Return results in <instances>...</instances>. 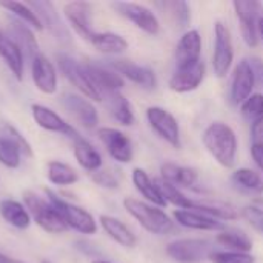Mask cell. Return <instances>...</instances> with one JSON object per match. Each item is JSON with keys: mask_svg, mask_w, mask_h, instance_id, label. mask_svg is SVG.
I'll return each mask as SVG.
<instances>
[{"mask_svg": "<svg viewBox=\"0 0 263 263\" xmlns=\"http://www.w3.org/2000/svg\"><path fill=\"white\" fill-rule=\"evenodd\" d=\"M202 142L208 153L223 168H233L237 157V137L234 129L223 122L210 123L202 136Z\"/></svg>", "mask_w": 263, "mask_h": 263, "instance_id": "cell-1", "label": "cell"}, {"mask_svg": "<svg viewBox=\"0 0 263 263\" xmlns=\"http://www.w3.org/2000/svg\"><path fill=\"white\" fill-rule=\"evenodd\" d=\"M123 208L131 217H134L140 223L143 230H146L151 234L163 236L173 231V227H174L173 220L159 206H154L151 203L142 202L134 197H125Z\"/></svg>", "mask_w": 263, "mask_h": 263, "instance_id": "cell-2", "label": "cell"}, {"mask_svg": "<svg viewBox=\"0 0 263 263\" xmlns=\"http://www.w3.org/2000/svg\"><path fill=\"white\" fill-rule=\"evenodd\" d=\"M23 202L28 213L31 214V219L46 233L60 234L68 230L63 217L49 200H45L32 191H25Z\"/></svg>", "mask_w": 263, "mask_h": 263, "instance_id": "cell-3", "label": "cell"}, {"mask_svg": "<svg viewBox=\"0 0 263 263\" xmlns=\"http://www.w3.org/2000/svg\"><path fill=\"white\" fill-rule=\"evenodd\" d=\"M45 194H46L48 200L60 213V216L63 217L68 228H72L74 231L88 234V236L97 233V222L91 213H88L82 206H77L71 202L63 200L59 194H55L54 191H51L48 188H45Z\"/></svg>", "mask_w": 263, "mask_h": 263, "instance_id": "cell-4", "label": "cell"}, {"mask_svg": "<svg viewBox=\"0 0 263 263\" xmlns=\"http://www.w3.org/2000/svg\"><path fill=\"white\" fill-rule=\"evenodd\" d=\"M213 253V242L205 239H179L166 247V254L177 263L205 262Z\"/></svg>", "mask_w": 263, "mask_h": 263, "instance_id": "cell-5", "label": "cell"}, {"mask_svg": "<svg viewBox=\"0 0 263 263\" xmlns=\"http://www.w3.org/2000/svg\"><path fill=\"white\" fill-rule=\"evenodd\" d=\"M57 63L62 71V74L72 83L86 99L94 100V102H102V94L100 91L94 86L91 82L83 63L77 62L76 59L66 55V54H57Z\"/></svg>", "mask_w": 263, "mask_h": 263, "instance_id": "cell-6", "label": "cell"}, {"mask_svg": "<svg viewBox=\"0 0 263 263\" xmlns=\"http://www.w3.org/2000/svg\"><path fill=\"white\" fill-rule=\"evenodd\" d=\"M233 8L240 22V32L243 42L250 48H256L259 45L257 20L263 14L262 3L254 0H234Z\"/></svg>", "mask_w": 263, "mask_h": 263, "instance_id": "cell-7", "label": "cell"}, {"mask_svg": "<svg viewBox=\"0 0 263 263\" xmlns=\"http://www.w3.org/2000/svg\"><path fill=\"white\" fill-rule=\"evenodd\" d=\"M234 60V48L231 32L225 23H214V52H213V68L217 77H225Z\"/></svg>", "mask_w": 263, "mask_h": 263, "instance_id": "cell-8", "label": "cell"}, {"mask_svg": "<svg viewBox=\"0 0 263 263\" xmlns=\"http://www.w3.org/2000/svg\"><path fill=\"white\" fill-rule=\"evenodd\" d=\"M146 119L153 131L163 139L166 143H170L173 148H180V126L177 123V119L160 106H149L146 109Z\"/></svg>", "mask_w": 263, "mask_h": 263, "instance_id": "cell-9", "label": "cell"}, {"mask_svg": "<svg viewBox=\"0 0 263 263\" xmlns=\"http://www.w3.org/2000/svg\"><path fill=\"white\" fill-rule=\"evenodd\" d=\"M112 8L122 17H125L131 23H134L143 32H146L149 35L159 34V29H160L159 18L146 6L139 5V3H133V2H116V3H112Z\"/></svg>", "mask_w": 263, "mask_h": 263, "instance_id": "cell-10", "label": "cell"}, {"mask_svg": "<svg viewBox=\"0 0 263 263\" xmlns=\"http://www.w3.org/2000/svg\"><path fill=\"white\" fill-rule=\"evenodd\" d=\"M97 136L105 145L108 154L119 163H129L133 160V143L129 137L116 128H99Z\"/></svg>", "mask_w": 263, "mask_h": 263, "instance_id": "cell-11", "label": "cell"}, {"mask_svg": "<svg viewBox=\"0 0 263 263\" xmlns=\"http://www.w3.org/2000/svg\"><path fill=\"white\" fill-rule=\"evenodd\" d=\"M31 114L34 122L45 131L49 133H57L62 136H66L72 140L80 139L82 136L79 134V131L68 122H65L55 111H52L48 106H43L40 103H34L31 106Z\"/></svg>", "mask_w": 263, "mask_h": 263, "instance_id": "cell-12", "label": "cell"}, {"mask_svg": "<svg viewBox=\"0 0 263 263\" xmlns=\"http://www.w3.org/2000/svg\"><path fill=\"white\" fill-rule=\"evenodd\" d=\"M63 14L71 28L85 40L96 34L92 29V5L88 2H69L63 6Z\"/></svg>", "mask_w": 263, "mask_h": 263, "instance_id": "cell-13", "label": "cell"}, {"mask_svg": "<svg viewBox=\"0 0 263 263\" xmlns=\"http://www.w3.org/2000/svg\"><path fill=\"white\" fill-rule=\"evenodd\" d=\"M63 108L86 129H92L99 123V112L92 102L86 97H82L79 94L66 92L60 99Z\"/></svg>", "mask_w": 263, "mask_h": 263, "instance_id": "cell-14", "label": "cell"}, {"mask_svg": "<svg viewBox=\"0 0 263 263\" xmlns=\"http://www.w3.org/2000/svg\"><path fill=\"white\" fill-rule=\"evenodd\" d=\"M31 76L35 88L40 92L51 96L57 91V80H59L57 69L52 65V62H49L43 54H39L32 59Z\"/></svg>", "mask_w": 263, "mask_h": 263, "instance_id": "cell-15", "label": "cell"}, {"mask_svg": "<svg viewBox=\"0 0 263 263\" xmlns=\"http://www.w3.org/2000/svg\"><path fill=\"white\" fill-rule=\"evenodd\" d=\"M200 55H202V37L197 29H190L180 37L176 48L177 69L199 63Z\"/></svg>", "mask_w": 263, "mask_h": 263, "instance_id": "cell-16", "label": "cell"}, {"mask_svg": "<svg viewBox=\"0 0 263 263\" xmlns=\"http://www.w3.org/2000/svg\"><path fill=\"white\" fill-rule=\"evenodd\" d=\"M111 68L122 77L139 85L140 88L154 89L157 86V77L151 68L140 66L131 60H112Z\"/></svg>", "mask_w": 263, "mask_h": 263, "instance_id": "cell-17", "label": "cell"}, {"mask_svg": "<svg viewBox=\"0 0 263 263\" xmlns=\"http://www.w3.org/2000/svg\"><path fill=\"white\" fill-rule=\"evenodd\" d=\"M28 5L34 9V12L42 20L43 28L46 26L48 31L57 40H62V42L69 40V31L65 26L63 20L60 18V14L57 12L55 6L51 2H29Z\"/></svg>", "mask_w": 263, "mask_h": 263, "instance_id": "cell-18", "label": "cell"}, {"mask_svg": "<svg viewBox=\"0 0 263 263\" xmlns=\"http://www.w3.org/2000/svg\"><path fill=\"white\" fill-rule=\"evenodd\" d=\"M91 82L100 91L102 97L106 92H120L125 85V80L120 74H117L112 68H106L96 63H83Z\"/></svg>", "mask_w": 263, "mask_h": 263, "instance_id": "cell-19", "label": "cell"}, {"mask_svg": "<svg viewBox=\"0 0 263 263\" xmlns=\"http://www.w3.org/2000/svg\"><path fill=\"white\" fill-rule=\"evenodd\" d=\"M205 79V63L200 60L196 65L176 69V72L168 80V86L174 92H190L200 86Z\"/></svg>", "mask_w": 263, "mask_h": 263, "instance_id": "cell-20", "label": "cell"}, {"mask_svg": "<svg viewBox=\"0 0 263 263\" xmlns=\"http://www.w3.org/2000/svg\"><path fill=\"white\" fill-rule=\"evenodd\" d=\"M256 88L254 76L253 71L245 60L239 62V65L234 68L233 72V80H231V102L234 105H242L251 94L253 89Z\"/></svg>", "mask_w": 263, "mask_h": 263, "instance_id": "cell-21", "label": "cell"}, {"mask_svg": "<svg viewBox=\"0 0 263 263\" xmlns=\"http://www.w3.org/2000/svg\"><path fill=\"white\" fill-rule=\"evenodd\" d=\"M174 219L179 225L196 230V231H225L227 225L222 220H217L214 217H210L206 214L190 211V210H177L174 211Z\"/></svg>", "mask_w": 263, "mask_h": 263, "instance_id": "cell-22", "label": "cell"}, {"mask_svg": "<svg viewBox=\"0 0 263 263\" xmlns=\"http://www.w3.org/2000/svg\"><path fill=\"white\" fill-rule=\"evenodd\" d=\"M9 39L20 48L23 57L32 59L39 55V43L34 37V32L28 28V25L22 23L20 20H11L9 22Z\"/></svg>", "mask_w": 263, "mask_h": 263, "instance_id": "cell-23", "label": "cell"}, {"mask_svg": "<svg viewBox=\"0 0 263 263\" xmlns=\"http://www.w3.org/2000/svg\"><path fill=\"white\" fill-rule=\"evenodd\" d=\"M131 179H133V183L136 186V190L154 206H159V208H165L168 203L163 197V194L160 193L156 180H153L148 173L142 168H134L133 170V174H131Z\"/></svg>", "mask_w": 263, "mask_h": 263, "instance_id": "cell-24", "label": "cell"}, {"mask_svg": "<svg viewBox=\"0 0 263 263\" xmlns=\"http://www.w3.org/2000/svg\"><path fill=\"white\" fill-rule=\"evenodd\" d=\"M190 211H197L202 214H206L210 217H214L217 220H236L239 217V213L236 206L231 203L217 200V199H200V200H193L191 210Z\"/></svg>", "mask_w": 263, "mask_h": 263, "instance_id": "cell-25", "label": "cell"}, {"mask_svg": "<svg viewBox=\"0 0 263 263\" xmlns=\"http://www.w3.org/2000/svg\"><path fill=\"white\" fill-rule=\"evenodd\" d=\"M0 57L9 71L14 74L17 80L23 79V68H25V57L20 48L0 29Z\"/></svg>", "mask_w": 263, "mask_h": 263, "instance_id": "cell-26", "label": "cell"}, {"mask_svg": "<svg viewBox=\"0 0 263 263\" xmlns=\"http://www.w3.org/2000/svg\"><path fill=\"white\" fill-rule=\"evenodd\" d=\"M100 227L103 228V231L119 245L125 247V248H133L137 243V237L136 234L119 219L112 217V216H100L99 217Z\"/></svg>", "mask_w": 263, "mask_h": 263, "instance_id": "cell-27", "label": "cell"}, {"mask_svg": "<svg viewBox=\"0 0 263 263\" xmlns=\"http://www.w3.org/2000/svg\"><path fill=\"white\" fill-rule=\"evenodd\" d=\"M0 216L2 219L17 230H26L31 225V214L26 206L14 199L0 200Z\"/></svg>", "mask_w": 263, "mask_h": 263, "instance_id": "cell-28", "label": "cell"}, {"mask_svg": "<svg viewBox=\"0 0 263 263\" xmlns=\"http://www.w3.org/2000/svg\"><path fill=\"white\" fill-rule=\"evenodd\" d=\"M102 100H105V103L116 122H119L123 126H131L134 123L136 117L133 112V106L125 96H122L120 92H106V94H103Z\"/></svg>", "mask_w": 263, "mask_h": 263, "instance_id": "cell-29", "label": "cell"}, {"mask_svg": "<svg viewBox=\"0 0 263 263\" xmlns=\"http://www.w3.org/2000/svg\"><path fill=\"white\" fill-rule=\"evenodd\" d=\"M160 174L165 182L174 185V186H183V188H193L197 182V171L194 168L180 166L171 162H166L160 166Z\"/></svg>", "mask_w": 263, "mask_h": 263, "instance_id": "cell-30", "label": "cell"}, {"mask_svg": "<svg viewBox=\"0 0 263 263\" xmlns=\"http://www.w3.org/2000/svg\"><path fill=\"white\" fill-rule=\"evenodd\" d=\"M72 151H74V157L77 160V163L89 171L91 174L99 171L103 165V159L100 156V153L83 137L74 140V146H72Z\"/></svg>", "mask_w": 263, "mask_h": 263, "instance_id": "cell-31", "label": "cell"}, {"mask_svg": "<svg viewBox=\"0 0 263 263\" xmlns=\"http://www.w3.org/2000/svg\"><path fill=\"white\" fill-rule=\"evenodd\" d=\"M89 43L103 54H122L128 49V42L125 37L116 32H96Z\"/></svg>", "mask_w": 263, "mask_h": 263, "instance_id": "cell-32", "label": "cell"}, {"mask_svg": "<svg viewBox=\"0 0 263 263\" xmlns=\"http://www.w3.org/2000/svg\"><path fill=\"white\" fill-rule=\"evenodd\" d=\"M0 8L6 9L8 12H11L12 15H15L17 20H20L22 23L31 26L32 29L43 31L42 20L39 18V15L34 12V9L28 3L15 2V0H6V2H0Z\"/></svg>", "mask_w": 263, "mask_h": 263, "instance_id": "cell-33", "label": "cell"}, {"mask_svg": "<svg viewBox=\"0 0 263 263\" xmlns=\"http://www.w3.org/2000/svg\"><path fill=\"white\" fill-rule=\"evenodd\" d=\"M46 174H48V180L57 186H68V185H74L76 182H79L77 171L68 163H63L60 160H51L48 163Z\"/></svg>", "mask_w": 263, "mask_h": 263, "instance_id": "cell-34", "label": "cell"}, {"mask_svg": "<svg viewBox=\"0 0 263 263\" xmlns=\"http://www.w3.org/2000/svg\"><path fill=\"white\" fill-rule=\"evenodd\" d=\"M216 242L220 243L222 247L228 248L233 253H247V254H250V251L253 250L251 239L242 231H234V230L220 231V234H217V237H216Z\"/></svg>", "mask_w": 263, "mask_h": 263, "instance_id": "cell-35", "label": "cell"}, {"mask_svg": "<svg viewBox=\"0 0 263 263\" xmlns=\"http://www.w3.org/2000/svg\"><path fill=\"white\" fill-rule=\"evenodd\" d=\"M233 182L253 194H262L263 193V179L259 173H256L254 170L250 168H239L233 173Z\"/></svg>", "mask_w": 263, "mask_h": 263, "instance_id": "cell-36", "label": "cell"}, {"mask_svg": "<svg viewBox=\"0 0 263 263\" xmlns=\"http://www.w3.org/2000/svg\"><path fill=\"white\" fill-rule=\"evenodd\" d=\"M156 183H157L160 193L163 194L166 203H171V205H174L179 210H191L193 200L190 197H186L177 186L165 182L163 179H156Z\"/></svg>", "mask_w": 263, "mask_h": 263, "instance_id": "cell-37", "label": "cell"}, {"mask_svg": "<svg viewBox=\"0 0 263 263\" xmlns=\"http://www.w3.org/2000/svg\"><path fill=\"white\" fill-rule=\"evenodd\" d=\"M0 163L9 170H17L22 163L20 149L12 140H9L3 134H0Z\"/></svg>", "mask_w": 263, "mask_h": 263, "instance_id": "cell-38", "label": "cell"}, {"mask_svg": "<svg viewBox=\"0 0 263 263\" xmlns=\"http://www.w3.org/2000/svg\"><path fill=\"white\" fill-rule=\"evenodd\" d=\"M163 11L182 28L190 22V8L185 2H162L157 3Z\"/></svg>", "mask_w": 263, "mask_h": 263, "instance_id": "cell-39", "label": "cell"}, {"mask_svg": "<svg viewBox=\"0 0 263 263\" xmlns=\"http://www.w3.org/2000/svg\"><path fill=\"white\" fill-rule=\"evenodd\" d=\"M240 112L245 119L256 122L263 117V94H251L242 105H240Z\"/></svg>", "mask_w": 263, "mask_h": 263, "instance_id": "cell-40", "label": "cell"}, {"mask_svg": "<svg viewBox=\"0 0 263 263\" xmlns=\"http://www.w3.org/2000/svg\"><path fill=\"white\" fill-rule=\"evenodd\" d=\"M213 263H254L256 259L247 253H233V251H214L210 256Z\"/></svg>", "mask_w": 263, "mask_h": 263, "instance_id": "cell-41", "label": "cell"}, {"mask_svg": "<svg viewBox=\"0 0 263 263\" xmlns=\"http://www.w3.org/2000/svg\"><path fill=\"white\" fill-rule=\"evenodd\" d=\"M3 136H6L9 140H12V142L17 145V148L20 149V153H22L23 156L32 157L34 153H32L31 143L20 134V131H18L15 126H12V125H9V123L3 125Z\"/></svg>", "mask_w": 263, "mask_h": 263, "instance_id": "cell-42", "label": "cell"}, {"mask_svg": "<svg viewBox=\"0 0 263 263\" xmlns=\"http://www.w3.org/2000/svg\"><path fill=\"white\" fill-rule=\"evenodd\" d=\"M91 179H92L94 183H97L99 186H103V188L114 190V188L119 186V180H117V177L111 171L99 170V171H96V173L91 174Z\"/></svg>", "mask_w": 263, "mask_h": 263, "instance_id": "cell-43", "label": "cell"}, {"mask_svg": "<svg viewBox=\"0 0 263 263\" xmlns=\"http://www.w3.org/2000/svg\"><path fill=\"white\" fill-rule=\"evenodd\" d=\"M247 62L253 71L256 86L263 88V60L260 57H250V59H247Z\"/></svg>", "mask_w": 263, "mask_h": 263, "instance_id": "cell-44", "label": "cell"}, {"mask_svg": "<svg viewBox=\"0 0 263 263\" xmlns=\"http://www.w3.org/2000/svg\"><path fill=\"white\" fill-rule=\"evenodd\" d=\"M251 145L263 146V117L253 122L251 126Z\"/></svg>", "mask_w": 263, "mask_h": 263, "instance_id": "cell-45", "label": "cell"}, {"mask_svg": "<svg viewBox=\"0 0 263 263\" xmlns=\"http://www.w3.org/2000/svg\"><path fill=\"white\" fill-rule=\"evenodd\" d=\"M243 217L250 222V225L257 230L259 233H263V216H259V214H254L253 211H250L248 208L243 210Z\"/></svg>", "mask_w": 263, "mask_h": 263, "instance_id": "cell-46", "label": "cell"}, {"mask_svg": "<svg viewBox=\"0 0 263 263\" xmlns=\"http://www.w3.org/2000/svg\"><path fill=\"white\" fill-rule=\"evenodd\" d=\"M251 156H253L254 163L259 166V170L263 173V146L251 145Z\"/></svg>", "mask_w": 263, "mask_h": 263, "instance_id": "cell-47", "label": "cell"}, {"mask_svg": "<svg viewBox=\"0 0 263 263\" xmlns=\"http://www.w3.org/2000/svg\"><path fill=\"white\" fill-rule=\"evenodd\" d=\"M248 210H250V211H253L254 214L263 216V197H254V199L250 202Z\"/></svg>", "mask_w": 263, "mask_h": 263, "instance_id": "cell-48", "label": "cell"}, {"mask_svg": "<svg viewBox=\"0 0 263 263\" xmlns=\"http://www.w3.org/2000/svg\"><path fill=\"white\" fill-rule=\"evenodd\" d=\"M0 263H25V262L17 260V259H12V257H8V256H5L3 253H0Z\"/></svg>", "mask_w": 263, "mask_h": 263, "instance_id": "cell-49", "label": "cell"}, {"mask_svg": "<svg viewBox=\"0 0 263 263\" xmlns=\"http://www.w3.org/2000/svg\"><path fill=\"white\" fill-rule=\"evenodd\" d=\"M257 32H259V37L263 40V14L257 20Z\"/></svg>", "mask_w": 263, "mask_h": 263, "instance_id": "cell-50", "label": "cell"}, {"mask_svg": "<svg viewBox=\"0 0 263 263\" xmlns=\"http://www.w3.org/2000/svg\"><path fill=\"white\" fill-rule=\"evenodd\" d=\"M92 263H112V262H108V260H102V259H97V260H92Z\"/></svg>", "mask_w": 263, "mask_h": 263, "instance_id": "cell-51", "label": "cell"}, {"mask_svg": "<svg viewBox=\"0 0 263 263\" xmlns=\"http://www.w3.org/2000/svg\"><path fill=\"white\" fill-rule=\"evenodd\" d=\"M40 263H51V262H49V260H42Z\"/></svg>", "mask_w": 263, "mask_h": 263, "instance_id": "cell-52", "label": "cell"}]
</instances>
